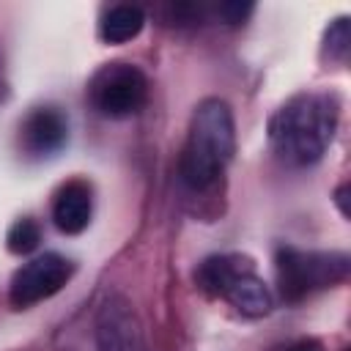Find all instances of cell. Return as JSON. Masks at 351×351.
<instances>
[{"label":"cell","mask_w":351,"mask_h":351,"mask_svg":"<svg viewBox=\"0 0 351 351\" xmlns=\"http://www.w3.org/2000/svg\"><path fill=\"white\" fill-rule=\"evenodd\" d=\"M340 121V101L335 93H296L288 99L269 121V143L274 154L291 167H310L315 165Z\"/></svg>","instance_id":"6da1fadb"},{"label":"cell","mask_w":351,"mask_h":351,"mask_svg":"<svg viewBox=\"0 0 351 351\" xmlns=\"http://www.w3.org/2000/svg\"><path fill=\"white\" fill-rule=\"evenodd\" d=\"M236 151V123L225 99H203L186 126V143L181 151V181L189 189H208L219 181Z\"/></svg>","instance_id":"7a4b0ae2"},{"label":"cell","mask_w":351,"mask_h":351,"mask_svg":"<svg viewBox=\"0 0 351 351\" xmlns=\"http://www.w3.org/2000/svg\"><path fill=\"white\" fill-rule=\"evenodd\" d=\"M195 282L214 299H225L247 318L269 315L274 307L271 288L255 271L252 258L239 252H222L206 258L195 269Z\"/></svg>","instance_id":"3957f363"},{"label":"cell","mask_w":351,"mask_h":351,"mask_svg":"<svg viewBox=\"0 0 351 351\" xmlns=\"http://www.w3.org/2000/svg\"><path fill=\"white\" fill-rule=\"evenodd\" d=\"M280 296L288 304H296L315 291L332 288L348 277V255L346 252H318L299 247H280L274 258Z\"/></svg>","instance_id":"277c9868"},{"label":"cell","mask_w":351,"mask_h":351,"mask_svg":"<svg viewBox=\"0 0 351 351\" xmlns=\"http://www.w3.org/2000/svg\"><path fill=\"white\" fill-rule=\"evenodd\" d=\"M88 101L104 118H132L148 101V77L126 60L104 63L88 82Z\"/></svg>","instance_id":"5b68a950"},{"label":"cell","mask_w":351,"mask_h":351,"mask_svg":"<svg viewBox=\"0 0 351 351\" xmlns=\"http://www.w3.org/2000/svg\"><path fill=\"white\" fill-rule=\"evenodd\" d=\"M74 274V263L60 252H44L22 263L8 282V302L14 310H27L55 296Z\"/></svg>","instance_id":"8992f818"},{"label":"cell","mask_w":351,"mask_h":351,"mask_svg":"<svg viewBox=\"0 0 351 351\" xmlns=\"http://www.w3.org/2000/svg\"><path fill=\"white\" fill-rule=\"evenodd\" d=\"M96 340L99 351H145L140 321L123 296L112 293L99 307Z\"/></svg>","instance_id":"52a82bcc"},{"label":"cell","mask_w":351,"mask_h":351,"mask_svg":"<svg viewBox=\"0 0 351 351\" xmlns=\"http://www.w3.org/2000/svg\"><path fill=\"white\" fill-rule=\"evenodd\" d=\"M69 143V121L58 107H33L19 123V148L30 159H49Z\"/></svg>","instance_id":"ba28073f"},{"label":"cell","mask_w":351,"mask_h":351,"mask_svg":"<svg viewBox=\"0 0 351 351\" xmlns=\"http://www.w3.org/2000/svg\"><path fill=\"white\" fill-rule=\"evenodd\" d=\"M93 217V189L82 178H71L58 186L52 197V222L60 233L77 236L90 225Z\"/></svg>","instance_id":"9c48e42d"},{"label":"cell","mask_w":351,"mask_h":351,"mask_svg":"<svg viewBox=\"0 0 351 351\" xmlns=\"http://www.w3.org/2000/svg\"><path fill=\"white\" fill-rule=\"evenodd\" d=\"M143 25H145V11L140 5L118 3V5H110L101 14L99 38L104 44H126V41H132V38L140 36Z\"/></svg>","instance_id":"30bf717a"},{"label":"cell","mask_w":351,"mask_h":351,"mask_svg":"<svg viewBox=\"0 0 351 351\" xmlns=\"http://www.w3.org/2000/svg\"><path fill=\"white\" fill-rule=\"evenodd\" d=\"M38 241H41V225H38L33 217L16 219V222L8 228V233H5V247H8V252H14V255H27V252H33V250L38 247Z\"/></svg>","instance_id":"8fae6325"},{"label":"cell","mask_w":351,"mask_h":351,"mask_svg":"<svg viewBox=\"0 0 351 351\" xmlns=\"http://www.w3.org/2000/svg\"><path fill=\"white\" fill-rule=\"evenodd\" d=\"M348 41H351V36H348V19L340 16V19H335V22L329 25V30H326V44H324V49H326L329 60H346V55H348Z\"/></svg>","instance_id":"7c38bea8"},{"label":"cell","mask_w":351,"mask_h":351,"mask_svg":"<svg viewBox=\"0 0 351 351\" xmlns=\"http://www.w3.org/2000/svg\"><path fill=\"white\" fill-rule=\"evenodd\" d=\"M252 11V5H241V3H225V5H219V14L230 22V25H239V22H244V16Z\"/></svg>","instance_id":"4fadbf2b"},{"label":"cell","mask_w":351,"mask_h":351,"mask_svg":"<svg viewBox=\"0 0 351 351\" xmlns=\"http://www.w3.org/2000/svg\"><path fill=\"white\" fill-rule=\"evenodd\" d=\"M285 351H324V346L318 340H313V337H302V340L291 343Z\"/></svg>","instance_id":"5bb4252c"}]
</instances>
